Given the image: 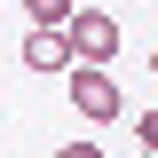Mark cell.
<instances>
[{"instance_id": "6da1fadb", "label": "cell", "mask_w": 158, "mask_h": 158, "mask_svg": "<svg viewBox=\"0 0 158 158\" xmlns=\"http://www.w3.org/2000/svg\"><path fill=\"white\" fill-rule=\"evenodd\" d=\"M63 40H71V63H79V71H103V63L118 56V16H103V8H79Z\"/></svg>"}, {"instance_id": "7a4b0ae2", "label": "cell", "mask_w": 158, "mask_h": 158, "mask_svg": "<svg viewBox=\"0 0 158 158\" xmlns=\"http://www.w3.org/2000/svg\"><path fill=\"white\" fill-rule=\"evenodd\" d=\"M63 95H71V111L87 118V127H111V118L127 111V95H118L111 71H71V79H63Z\"/></svg>"}, {"instance_id": "3957f363", "label": "cell", "mask_w": 158, "mask_h": 158, "mask_svg": "<svg viewBox=\"0 0 158 158\" xmlns=\"http://www.w3.org/2000/svg\"><path fill=\"white\" fill-rule=\"evenodd\" d=\"M24 71H48V79H71L79 71V63H71V40H63V32H24Z\"/></svg>"}, {"instance_id": "277c9868", "label": "cell", "mask_w": 158, "mask_h": 158, "mask_svg": "<svg viewBox=\"0 0 158 158\" xmlns=\"http://www.w3.org/2000/svg\"><path fill=\"white\" fill-rule=\"evenodd\" d=\"M16 8L32 16V32H71V16H79L71 0H16Z\"/></svg>"}, {"instance_id": "5b68a950", "label": "cell", "mask_w": 158, "mask_h": 158, "mask_svg": "<svg viewBox=\"0 0 158 158\" xmlns=\"http://www.w3.org/2000/svg\"><path fill=\"white\" fill-rule=\"evenodd\" d=\"M135 135H142V150L158 158V111H142V118H135Z\"/></svg>"}, {"instance_id": "8992f818", "label": "cell", "mask_w": 158, "mask_h": 158, "mask_svg": "<svg viewBox=\"0 0 158 158\" xmlns=\"http://www.w3.org/2000/svg\"><path fill=\"white\" fill-rule=\"evenodd\" d=\"M56 158H103V150H95V142H63Z\"/></svg>"}, {"instance_id": "52a82bcc", "label": "cell", "mask_w": 158, "mask_h": 158, "mask_svg": "<svg viewBox=\"0 0 158 158\" xmlns=\"http://www.w3.org/2000/svg\"><path fill=\"white\" fill-rule=\"evenodd\" d=\"M150 79H158V48H150Z\"/></svg>"}, {"instance_id": "ba28073f", "label": "cell", "mask_w": 158, "mask_h": 158, "mask_svg": "<svg viewBox=\"0 0 158 158\" xmlns=\"http://www.w3.org/2000/svg\"><path fill=\"white\" fill-rule=\"evenodd\" d=\"M71 8H87V0H71Z\"/></svg>"}, {"instance_id": "9c48e42d", "label": "cell", "mask_w": 158, "mask_h": 158, "mask_svg": "<svg viewBox=\"0 0 158 158\" xmlns=\"http://www.w3.org/2000/svg\"><path fill=\"white\" fill-rule=\"evenodd\" d=\"M0 8H8V0H0Z\"/></svg>"}, {"instance_id": "30bf717a", "label": "cell", "mask_w": 158, "mask_h": 158, "mask_svg": "<svg viewBox=\"0 0 158 158\" xmlns=\"http://www.w3.org/2000/svg\"><path fill=\"white\" fill-rule=\"evenodd\" d=\"M142 158H150V150H142Z\"/></svg>"}]
</instances>
